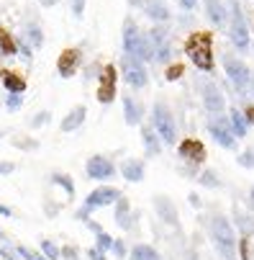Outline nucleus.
Listing matches in <instances>:
<instances>
[{"label": "nucleus", "instance_id": "e433bc0d", "mask_svg": "<svg viewBox=\"0 0 254 260\" xmlns=\"http://www.w3.org/2000/svg\"><path fill=\"white\" fill-rule=\"evenodd\" d=\"M198 180H200L203 185H210V188H216V185H221V183H219V178H216V173H213V170H205V173H203V175H200Z\"/></svg>", "mask_w": 254, "mask_h": 260}, {"label": "nucleus", "instance_id": "ea45409f", "mask_svg": "<svg viewBox=\"0 0 254 260\" xmlns=\"http://www.w3.org/2000/svg\"><path fill=\"white\" fill-rule=\"evenodd\" d=\"M0 257H3V260H18V252H13L11 247H0Z\"/></svg>", "mask_w": 254, "mask_h": 260}, {"label": "nucleus", "instance_id": "aec40b11", "mask_svg": "<svg viewBox=\"0 0 254 260\" xmlns=\"http://www.w3.org/2000/svg\"><path fill=\"white\" fill-rule=\"evenodd\" d=\"M123 119L129 126H139L144 119V106L139 101H134L131 95H123Z\"/></svg>", "mask_w": 254, "mask_h": 260}, {"label": "nucleus", "instance_id": "4c0bfd02", "mask_svg": "<svg viewBox=\"0 0 254 260\" xmlns=\"http://www.w3.org/2000/svg\"><path fill=\"white\" fill-rule=\"evenodd\" d=\"M239 165L254 168V152H241V155H239Z\"/></svg>", "mask_w": 254, "mask_h": 260}, {"label": "nucleus", "instance_id": "cd10ccee", "mask_svg": "<svg viewBox=\"0 0 254 260\" xmlns=\"http://www.w3.org/2000/svg\"><path fill=\"white\" fill-rule=\"evenodd\" d=\"M131 260H159V252L152 245H134L131 247Z\"/></svg>", "mask_w": 254, "mask_h": 260}, {"label": "nucleus", "instance_id": "2f4dec72", "mask_svg": "<svg viewBox=\"0 0 254 260\" xmlns=\"http://www.w3.org/2000/svg\"><path fill=\"white\" fill-rule=\"evenodd\" d=\"M95 247H98V250H103V252H108V250L113 247V237L108 235V232H103V230H100V232H98V237H95Z\"/></svg>", "mask_w": 254, "mask_h": 260}, {"label": "nucleus", "instance_id": "7c9ffc66", "mask_svg": "<svg viewBox=\"0 0 254 260\" xmlns=\"http://www.w3.org/2000/svg\"><path fill=\"white\" fill-rule=\"evenodd\" d=\"M11 144L16 147V150H36V147H39V142H36V139H28V137H13Z\"/></svg>", "mask_w": 254, "mask_h": 260}, {"label": "nucleus", "instance_id": "dca6fc26", "mask_svg": "<svg viewBox=\"0 0 254 260\" xmlns=\"http://www.w3.org/2000/svg\"><path fill=\"white\" fill-rule=\"evenodd\" d=\"M85 116H88V108H85V106H72V108L67 111V116H62L59 132H64V134L77 132V129L85 124Z\"/></svg>", "mask_w": 254, "mask_h": 260}, {"label": "nucleus", "instance_id": "603ef678", "mask_svg": "<svg viewBox=\"0 0 254 260\" xmlns=\"http://www.w3.org/2000/svg\"><path fill=\"white\" fill-rule=\"evenodd\" d=\"M0 139H3V132H0Z\"/></svg>", "mask_w": 254, "mask_h": 260}, {"label": "nucleus", "instance_id": "2eb2a0df", "mask_svg": "<svg viewBox=\"0 0 254 260\" xmlns=\"http://www.w3.org/2000/svg\"><path fill=\"white\" fill-rule=\"evenodd\" d=\"M149 39L154 47V59L157 62H170V39H167V31L162 26H154L149 31Z\"/></svg>", "mask_w": 254, "mask_h": 260}, {"label": "nucleus", "instance_id": "3c124183", "mask_svg": "<svg viewBox=\"0 0 254 260\" xmlns=\"http://www.w3.org/2000/svg\"><path fill=\"white\" fill-rule=\"evenodd\" d=\"M0 240H3V230H0Z\"/></svg>", "mask_w": 254, "mask_h": 260}, {"label": "nucleus", "instance_id": "423d86ee", "mask_svg": "<svg viewBox=\"0 0 254 260\" xmlns=\"http://www.w3.org/2000/svg\"><path fill=\"white\" fill-rule=\"evenodd\" d=\"M205 129H208V134L213 137V142L219 147H224V150H236V134H234V129H231L226 116L213 114V119H208Z\"/></svg>", "mask_w": 254, "mask_h": 260}, {"label": "nucleus", "instance_id": "c756f323", "mask_svg": "<svg viewBox=\"0 0 254 260\" xmlns=\"http://www.w3.org/2000/svg\"><path fill=\"white\" fill-rule=\"evenodd\" d=\"M39 247H41V252H44L47 260H59V255H62V250L52 240H39Z\"/></svg>", "mask_w": 254, "mask_h": 260}, {"label": "nucleus", "instance_id": "f03ea898", "mask_svg": "<svg viewBox=\"0 0 254 260\" xmlns=\"http://www.w3.org/2000/svg\"><path fill=\"white\" fill-rule=\"evenodd\" d=\"M123 52L141 59V62H149L154 59V47H152V39H149V34H141L136 21L134 18H126L123 21Z\"/></svg>", "mask_w": 254, "mask_h": 260}, {"label": "nucleus", "instance_id": "49530a36", "mask_svg": "<svg viewBox=\"0 0 254 260\" xmlns=\"http://www.w3.org/2000/svg\"><path fill=\"white\" fill-rule=\"evenodd\" d=\"M0 216L11 219V216H13V209H11V206H6V204H0Z\"/></svg>", "mask_w": 254, "mask_h": 260}, {"label": "nucleus", "instance_id": "a878e982", "mask_svg": "<svg viewBox=\"0 0 254 260\" xmlns=\"http://www.w3.org/2000/svg\"><path fill=\"white\" fill-rule=\"evenodd\" d=\"M229 124H231V129H234L236 139H244V137H246L249 124H246V119H244L241 111H236V108H231V111H229Z\"/></svg>", "mask_w": 254, "mask_h": 260}, {"label": "nucleus", "instance_id": "5701e85b", "mask_svg": "<svg viewBox=\"0 0 254 260\" xmlns=\"http://www.w3.org/2000/svg\"><path fill=\"white\" fill-rule=\"evenodd\" d=\"M144 13H147L152 21H157V23L170 21V11H167L164 3H159V0H149V3H144Z\"/></svg>", "mask_w": 254, "mask_h": 260}, {"label": "nucleus", "instance_id": "39448f33", "mask_svg": "<svg viewBox=\"0 0 254 260\" xmlns=\"http://www.w3.org/2000/svg\"><path fill=\"white\" fill-rule=\"evenodd\" d=\"M118 95V67L116 64H105L100 70V75H98V103L108 106V103H113Z\"/></svg>", "mask_w": 254, "mask_h": 260}, {"label": "nucleus", "instance_id": "8fccbe9b", "mask_svg": "<svg viewBox=\"0 0 254 260\" xmlns=\"http://www.w3.org/2000/svg\"><path fill=\"white\" fill-rule=\"evenodd\" d=\"M249 85H251V93H254V75H251V83Z\"/></svg>", "mask_w": 254, "mask_h": 260}, {"label": "nucleus", "instance_id": "f3484780", "mask_svg": "<svg viewBox=\"0 0 254 260\" xmlns=\"http://www.w3.org/2000/svg\"><path fill=\"white\" fill-rule=\"evenodd\" d=\"M205 18L216 28H224L226 18H229V8L224 6V0H205Z\"/></svg>", "mask_w": 254, "mask_h": 260}, {"label": "nucleus", "instance_id": "bb28decb", "mask_svg": "<svg viewBox=\"0 0 254 260\" xmlns=\"http://www.w3.org/2000/svg\"><path fill=\"white\" fill-rule=\"evenodd\" d=\"M21 36H23L31 47H41V44H44V31H41L39 23H28V26H26V34H21Z\"/></svg>", "mask_w": 254, "mask_h": 260}, {"label": "nucleus", "instance_id": "09e8293b", "mask_svg": "<svg viewBox=\"0 0 254 260\" xmlns=\"http://www.w3.org/2000/svg\"><path fill=\"white\" fill-rule=\"evenodd\" d=\"M39 3H41L44 8H54V6L59 3V0H39Z\"/></svg>", "mask_w": 254, "mask_h": 260}, {"label": "nucleus", "instance_id": "5fc2aeb1", "mask_svg": "<svg viewBox=\"0 0 254 260\" xmlns=\"http://www.w3.org/2000/svg\"><path fill=\"white\" fill-rule=\"evenodd\" d=\"M251 49H254V44H251Z\"/></svg>", "mask_w": 254, "mask_h": 260}, {"label": "nucleus", "instance_id": "a19ab883", "mask_svg": "<svg viewBox=\"0 0 254 260\" xmlns=\"http://www.w3.org/2000/svg\"><path fill=\"white\" fill-rule=\"evenodd\" d=\"M16 170V165L13 162H8V160H0V175H11Z\"/></svg>", "mask_w": 254, "mask_h": 260}, {"label": "nucleus", "instance_id": "6ab92c4d", "mask_svg": "<svg viewBox=\"0 0 254 260\" xmlns=\"http://www.w3.org/2000/svg\"><path fill=\"white\" fill-rule=\"evenodd\" d=\"M144 173H147V165H144V160L129 157V160L121 162V175H123L129 183H141V180H144Z\"/></svg>", "mask_w": 254, "mask_h": 260}, {"label": "nucleus", "instance_id": "6e6d98bb", "mask_svg": "<svg viewBox=\"0 0 254 260\" xmlns=\"http://www.w3.org/2000/svg\"><path fill=\"white\" fill-rule=\"evenodd\" d=\"M0 103H3V101H0Z\"/></svg>", "mask_w": 254, "mask_h": 260}, {"label": "nucleus", "instance_id": "c9c22d12", "mask_svg": "<svg viewBox=\"0 0 254 260\" xmlns=\"http://www.w3.org/2000/svg\"><path fill=\"white\" fill-rule=\"evenodd\" d=\"M49 116H52L49 111H39V114H36V116L31 119V126H33V129H39V126L49 124Z\"/></svg>", "mask_w": 254, "mask_h": 260}, {"label": "nucleus", "instance_id": "4be33fe9", "mask_svg": "<svg viewBox=\"0 0 254 260\" xmlns=\"http://www.w3.org/2000/svg\"><path fill=\"white\" fill-rule=\"evenodd\" d=\"M154 209H157V214L167 221V224L177 227V209H175V204H172L167 196H157V199H154Z\"/></svg>", "mask_w": 254, "mask_h": 260}, {"label": "nucleus", "instance_id": "1a4fd4ad", "mask_svg": "<svg viewBox=\"0 0 254 260\" xmlns=\"http://www.w3.org/2000/svg\"><path fill=\"white\" fill-rule=\"evenodd\" d=\"M224 70H226V75H229V80L234 83L236 90H246V85L251 83V72L239 57L224 54Z\"/></svg>", "mask_w": 254, "mask_h": 260}, {"label": "nucleus", "instance_id": "37998d69", "mask_svg": "<svg viewBox=\"0 0 254 260\" xmlns=\"http://www.w3.org/2000/svg\"><path fill=\"white\" fill-rule=\"evenodd\" d=\"M88 257H90V260H105V252L98 250V247H90V250H88Z\"/></svg>", "mask_w": 254, "mask_h": 260}, {"label": "nucleus", "instance_id": "a18cd8bd", "mask_svg": "<svg viewBox=\"0 0 254 260\" xmlns=\"http://www.w3.org/2000/svg\"><path fill=\"white\" fill-rule=\"evenodd\" d=\"M244 119H246V124H254V106H246V111H244Z\"/></svg>", "mask_w": 254, "mask_h": 260}, {"label": "nucleus", "instance_id": "9d476101", "mask_svg": "<svg viewBox=\"0 0 254 260\" xmlns=\"http://www.w3.org/2000/svg\"><path fill=\"white\" fill-rule=\"evenodd\" d=\"M85 173H88L90 180L103 183V180H108V178L116 175V165H113L111 157H105V155H93V157H88V162H85Z\"/></svg>", "mask_w": 254, "mask_h": 260}, {"label": "nucleus", "instance_id": "f704fd0d", "mask_svg": "<svg viewBox=\"0 0 254 260\" xmlns=\"http://www.w3.org/2000/svg\"><path fill=\"white\" fill-rule=\"evenodd\" d=\"M69 6H72V16H75L77 21H82V16H85V6H88V0H69Z\"/></svg>", "mask_w": 254, "mask_h": 260}, {"label": "nucleus", "instance_id": "f8f14e48", "mask_svg": "<svg viewBox=\"0 0 254 260\" xmlns=\"http://www.w3.org/2000/svg\"><path fill=\"white\" fill-rule=\"evenodd\" d=\"M80 64H82V49H77V47H69V49H64V52L57 57V72H59L64 80L75 78L77 70H80Z\"/></svg>", "mask_w": 254, "mask_h": 260}, {"label": "nucleus", "instance_id": "0eeeda50", "mask_svg": "<svg viewBox=\"0 0 254 260\" xmlns=\"http://www.w3.org/2000/svg\"><path fill=\"white\" fill-rule=\"evenodd\" d=\"M121 75L131 88H147V83H149V72L144 67V62L131 57V54L121 57Z\"/></svg>", "mask_w": 254, "mask_h": 260}, {"label": "nucleus", "instance_id": "c85d7f7f", "mask_svg": "<svg viewBox=\"0 0 254 260\" xmlns=\"http://www.w3.org/2000/svg\"><path fill=\"white\" fill-rule=\"evenodd\" d=\"M52 183H54V185H59V188H64L67 199L75 196V183H72V178H69L67 173H52Z\"/></svg>", "mask_w": 254, "mask_h": 260}, {"label": "nucleus", "instance_id": "c03bdc74", "mask_svg": "<svg viewBox=\"0 0 254 260\" xmlns=\"http://www.w3.org/2000/svg\"><path fill=\"white\" fill-rule=\"evenodd\" d=\"M177 3H180V6H183L185 11H193V8L198 6V0H177Z\"/></svg>", "mask_w": 254, "mask_h": 260}, {"label": "nucleus", "instance_id": "4468645a", "mask_svg": "<svg viewBox=\"0 0 254 260\" xmlns=\"http://www.w3.org/2000/svg\"><path fill=\"white\" fill-rule=\"evenodd\" d=\"M200 93H203V106H205L208 114H224L226 111V98L216 83H203Z\"/></svg>", "mask_w": 254, "mask_h": 260}, {"label": "nucleus", "instance_id": "7ed1b4c3", "mask_svg": "<svg viewBox=\"0 0 254 260\" xmlns=\"http://www.w3.org/2000/svg\"><path fill=\"white\" fill-rule=\"evenodd\" d=\"M152 129L159 134V139L164 144H175L177 142V124H175V116L167 103L157 101L152 106Z\"/></svg>", "mask_w": 254, "mask_h": 260}, {"label": "nucleus", "instance_id": "6e6552de", "mask_svg": "<svg viewBox=\"0 0 254 260\" xmlns=\"http://www.w3.org/2000/svg\"><path fill=\"white\" fill-rule=\"evenodd\" d=\"M210 232H213L216 245H219V247L231 257V252H234V247H236V232H234V227H231V221H229L226 216H213Z\"/></svg>", "mask_w": 254, "mask_h": 260}, {"label": "nucleus", "instance_id": "864d4df0", "mask_svg": "<svg viewBox=\"0 0 254 260\" xmlns=\"http://www.w3.org/2000/svg\"><path fill=\"white\" fill-rule=\"evenodd\" d=\"M229 260H236V257H229Z\"/></svg>", "mask_w": 254, "mask_h": 260}, {"label": "nucleus", "instance_id": "473e14b6", "mask_svg": "<svg viewBox=\"0 0 254 260\" xmlns=\"http://www.w3.org/2000/svg\"><path fill=\"white\" fill-rule=\"evenodd\" d=\"M3 106H6L8 111H18V108L23 106V95H21V93H8Z\"/></svg>", "mask_w": 254, "mask_h": 260}, {"label": "nucleus", "instance_id": "ddd939ff", "mask_svg": "<svg viewBox=\"0 0 254 260\" xmlns=\"http://www.w3.org/2000/svg\"><path fill=\"white\" fill-rule=\"evenodd\" d=\"M177 155L183 157V160H188V162H193V165H200V162H205V157H208L205 144H203L200 139H195V137H185L183 142H180V144H177Z\"/></svg>", "mask_w": 254, "mask_h": 260}, {"label": "nucleus", "instance_id": "72a5a7b5", "mask_svg": "<svg viewBox=\"0 0 254 260\" xmlns=\"http://www.w3.org/2000/svg\"><path fill=\"white\" fill-rule=\"evenodd\" d=\"M16 252H18V257H23V260H47L44 255L33 252V250H31V247H26V245H18V247H16Z\"/></svg>", "mask_w": 254, "mask_h": 260}, {"label": "nucleus", "instance_id": "412c9836", "mask_svg": "<svg viewBox=\"0 0 254 260\" xmlns=\"http://www.w3.org/2000/svg\"><path fill=\"white\" fill-rule=\"evenodd\" d=\"M141 142H144V150H147L149 157H157L162 152V139L152 126H141Z\"/></svg>", "mask_w": 254, "mask_h": 260}, {"label": "nucleus", "instance_id": "58836bf2", "mask_svg": "<svg viewBox=\"0 0 254 260\" xmlns=\"http://www.w3.org/2000/svg\"><path fill=\"white\" fill-rule=\"evenodd\" d=\"M180 75H183V64H172V67L167 70V80H177Z\"/></svg>", "mask_w": 254, "mask_h": 260}, {"label": "nucleus", "instance_id": "f257e3e1", "mask_svg": "<svg viewBox=\"0 0 254 260\" xmlns=\"http://www.w3.org/2000/svg\"><path fill=\"white\" fill-rule=\"evenodd\" d=\"M185 54L200 72H213V34L210 31H193L185 39Z\"/></svg>", "mask_w": 254, "mask_h": 260}, {"label": "nucleus", "instance_id": "9b49d317", "mask_svg": "<svg viewBox=\"0 0 254 260\" xmlns=\"http://www.w3.org/2000/svg\"><path fill=\"white\" fill-rule=\"evenodd\" d=\"M123 193L116 188V185H100V188L90 191L88 199H85V209L88 211H95V209H103V206H111L121 199Z\"/></svg>", "mask_w": 254, "mask_h": 260}, {"label": "nucleus", "instance_id": "a211bd4d", "mask_svg": "<svg viewBox=\"0 0 254 260\" xmlns=\"http://www.w3.org/2000/svg\"><path fill=\"white\" fill-rule=\"evenodd\" d=\"M0 85L6 88V93H26V78L13 70H0Z\"/></svg>", "mask_w": 254, "mask_h": 260}, {"label": "nucleus", "instance_id": "de8ad7c7", "mask_svg": "<svg viewBox=\"0 0 254 260\" xmlns=\"http://www.w3.org/2000/svg\"><path fill=\"white\" fill-rule=\"evenodd\" d=\"M62 255H64V257H72V260H75V257H77V250H75V247H64V250H62Z\"/></svg>", "mask_w": 254, "mask_h": 260}, {"label": "nucleus", "instance_id": "393cba45", "mask_svg": "<svg viewBox=\"0 0 254 260\" xmlns=\"http://www.w3.org/2000/svg\"><path fill=\"white\" fill-rule=\"evenodd\" d=\"M116 224L121 230H129L131 227V206H129V199L126 196H121L116 201Z\"/></svg>", "mask_w": 254, "mask_h": 260}, {"label": "nucleus", "instance_id": "20e7f679", "mask_svg": "<svg viewBox=\"0 0 254 260\" xmlns=\"http://www.w3.org/2000/svg\"><path fill=\"white\" fill-rule=\"evenodd\" d=\"M229 36L239 52H246L249 49V28H246V21H244V13L239 8L236 0H229Z\"/></svg>", "mask_w": 254, "mask_h": 260}, {"label": "nucleus", "instance_id": "79ce46f5", "mask_svg": "<svg viewBox=\"0 0 254 260\" xmlns=\"http://www.w3.org/2000/svg\"><path fill=\"white\" fill-rule=\"evenodd\" d=\"M111 250H113L118 257H123V255H126V245H123L121 240H113V247H111Z\"/></svg>", "mask_w": 254, "mask_h": 260}, {"label": "nucleus", "instance_id": "b1692460", "mask_svg": "<svg viewBox=\"0 0 254 260\" xmlns=\"http://www.w3.org/2000/svg\"><path fill=\"white\" fill-rule=\"evenodd\" d=\"M0 54L3 57H16L18 54V39L6 28H0Z\"/></svg>", "mask_w": 254, "mask_h": 260}]
</instances>
